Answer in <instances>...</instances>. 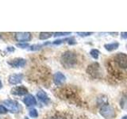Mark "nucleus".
<instances>
[{"label":"nucleus","instance_id":"nucleus-1","mask_svg":"<svg viewBox=\"0 0 127 119\" xmlns=\"http://www.w3.org/2000/svg\"><path fill=\"white\" fill-rule=\"evenodd\" d=\"M61 61L64 67H72L77 63V56L74 52L66 51L62 54Z\"/></svg>","mask_w":127,"mask_h":119},{"label":"nucleus","instance_id":"nucleus-2","mask_svg":"<svg viewBox=\"0 0 127 119\" xmlns=\"http://www.w3.org/2000/svg\"><path fill=\"white\" fill-rule=\"evenodd\" d=\"M114 63L116 66L122 70L127 69V54L119 53L114 57Z\"/></svg>","mask_w":127,"mask_h":119},{"label":"nucleus","instance_id":"nucleus-3","mask_svg":"<svg viewBox=\"0 0 127 119\" xmlns=\"http://www.w3.org/2000/svg\"><path fill=\"white\" fill-rule=\"evenodd\" d=\"M100 114L106 119H112L116 116L115 110L110 105H103L100 109Z\"/></svg>","mask_w":127,"mask_h":119},{"label":"nucleus","instance_id":"nucleus-4","mask_svg":"<svg viewBox=\"0 0 127 119\" xmlns=\"http://www.w3.org/2000/svg\"><path fill=\"white\" fill-rule=\"evenodd\" d=\"M3 104L5 105L7 110L10 111L11 113H18V112H20V110H22L21 105H20L18 102L10 100V99L4 100Z\"/></svg>","mask_w":127,"mask_h":119},{"label":"nucleus","instance_id":"nucleus-5","mask_svg":"<svg viewBox=\"0 0 127 119\" xmlns=\"http://www.w3.org/2000/svg\"><path fill=\"white\" fill-rule=\"evenodd\" d=\"M87 73L92 75L94 77H98V75L100 74V67H99V64L97 63H91L88 66L87 69Z\"/></svg>","mask_w":127,"mask_h":119},{"label":"nucleus","instance_id":"nucleus-6","mask_svg":"<svg viewBox=\"0 0 127 119\" xmlns=\"http://www.w3.org/2000/svg\"><path fill=\"white\" fill-rule=\"evenodd\" d=\"M32 35L28 32H18L15 33V39L20 42H26L30 41Z\"/></svg>","mask_w":127,"mask_h":119},{"label":"nucleus","instance_id":"nucleus-7","mask_svg":"<svg viewBox=\"0 0 127 119\" xmlns=\"http://www.w3.org/2000/svg\"><path fill=\"white\" fill-rule=\"evenodd\" d=\"M8 63L14 67H23L26 64V60L22 58H15L10 60Z\"/></svg>","mask_w":127,"mask_h":119},{"label":"nucleus","instance_id":"nucleus-8","mask_svg":"<svg viewBox=\"0 0 127 119\" xmlns=\"http://www.w3.org/2000/svg\"><path fill=\"white\" fill-rule=\"evenodd\" d=\"M23 79V75L22 74H13L10 75L8 78V81L12 85L18 84L22 82Z\"/></svg>","mask_w":127,"mask_h":119},{"label":"nucleus","instance_id":"nucleus-9","mask_svg":"<svg viewBox=\"0 0 127 119\" xmlns=\"http://www.w3.org/2000/svg\"><path fill=\"white\" fill-rule=\"evenodd\" d=\"M10 92L12 94H14V95H24V94H26L28 93V90L27 88H26L25 87H22V86H18V87H14L13 89H11Z\"/></svg>","mask_w":127,"mask_h":119},{"label":"nucleus","instance_id":"nucleus-10","mask_svg":"<svg viewBox=\"0 0 127 119\" xmlns=\"http://www.w3.org/2000/svg\"><path fill=\"white\" fill-rule=\"evenodd\" d=\"M66 80L65 75L61 72H57L55 73L53 75V81L55 83V84L57 85H61Z\"/></svg>","mask_w":127,"mask_h":119},{"label":"nucleus","instance_id":"nucleus-11","mask_svg":"<svg viewBox=\"0 0 127 119\" xmlns=\"http://www.w3.org/2000/svg\"><path fill=\"white\" fill-rule=\"evenodd\" d=\"M23 102L27 106H32L37 104L36 98H34L33 95H32V94H28L27 96H26L23 99Z\"/></svg>","mask_w":127,"mask_h":119},{"label":"nucleus","instance_id":"nucleus-12","mask_svg":"<svg viewBox=\"0 0 127 119\" xmlns=\"http://www.w3.org/2000/svg\"><path fill=\"white\" fill-rule=\"evenodd\" d=\"M37 96L40 100L43 102H45V103L49 102V97H48V95L46 94V93L45 92V91H43V90H39L37 94Z\"/></svg>","mask_w":127,"mask_h":119},{"label":"nucleus","instance_id":"nucleus-13","mask_svg":"<svg viewBox=\"0 0 127 119\" xmlns=\"http://www.w3.org/2000/svg\"><path fill=\"white\" fill-rule=\"evenodd\" d=\"M119 47V44L118 42H113L110 44H106L104 45V48L108 52H112L114 50H116Z\"/></svg>","mask_w":127,"mask_h":119},{"label":"nucleus","instance_id":"nucleus-14","mask_svg":"<svg viewBox=\"0 0 127 119\" xmlns=\"http://www.w3.org/2000/svg\"><path fill=\"white\" fill-rule=\"evenodd\" d=\"M53 36V33H49V32H41L40 33L39 35V39L40 40H46L49 39Z\"/></svg>","mask_w":127,"mask_h":119},{"label":"nucleus","instance_id":"nucleus-15","mask_svg":"<svg viewBox=\"0 0 127 119\" xmlns=\"http://www.w3.org/2000/svg\"><path fill=\"white\" fill-rule=\"evenodd\" d=\"M90 54L91 56L95 60H97L99 57V54H100V52L97 49H92L90 52Z\"/></svg>","mask_w":127,"mask_h":119},{"label":"nucleus","instance_id":"nucleus-16","mask_svg":"<svg viewBox=\"0 0 127 119\" xmlns=\"http://www.w3.org/2000/svg\"><path fill=\"white\" fill-rule=\"evenodd\" d=\"M121 106L123 109H127V95L122 98Z\"/></svg>","mask_w":127,"mask_h":119},{"label":"nucleus","instance_id":"nucleus-17","mask_svg":"<svg viewBox=\"0 0 127 119\" xmlns=\"http://www.w3.org/2000/svg\"><path fill=\"white\" fill-rule=\"evenodd\" d=\"M30 116L32 117V118H37L38 116V113L37 110L35 109H32L30 110Z\"/></svg>","mask_w":127,"mask_h":119},{"label":"nucleus","instance_id":"nucleus-18","mask_svg":"<svg viewBox=\"0 0 127 119\" xmlns=\"http://www.w3.org/2000/svg\"><path fill=\"white\" fill-rule=\"evenodd\" d=\"M46 45V44H44V45H33L30 46V49L32 50V51L38 50V49H40L43 45Z\"/></svg>","mask_w":127,"mask_h":119},{"label":"nucleus","instance_id":"nucleus-19","mask_svg":"<svg viewBox=\"0 0 127 119\" xmlns=\"http://www.w3.org/2000/svg\"><path fill=\"white\" fill-rule=\"evenodd\" d=\"M71 34L70 32H64V33H61V32H57V33H54V37H59V36H66V35H69Z\"/></svg>","mask_w":127,"mask_h":119},{"label":"nucleus","instance_id":"nucleus-20","mask_svg":"<svg viewBox=\"0 0 127 119\" xmlns=\"http://www.w3.org/2000/svg\"><path fill=\"white\" fill-rule=\"evenodd\" d=\"M17 46L21 48V49H26V48H28L30 45H29V44L23 43V44H17Z\"/></svg>","mask_w":127,"mask_h":119},{"label":"nucleus","instance_id":"nucleus-21","mask_svg":"<svg viewBox=\"0 0 127 119\" xmlns=\"http://www.w3.org/2000/svg\"><path fill=\"white\" fill-rule=\"evenodd\" d=\"M7 113V109L5 106L0 105V114H6Z\"/></svg>","mask_w":127,"mask_h":119},{"label":"nucleus","instance_id":"nucleus-22","mask_svg":"<svg viewBox=\"0 0 127 119\" xmlns=\"http://www.w3.org/2000/svg\"><path fill=\"white\" fill-rule=\"evenodd\" d=\"M93 33H80V32H79V33H77L78 35L81 36V37H86V36H89L91 34H92Z\"/></svg>","mask_w":127,"mask_h":119},{"label":"nucleus","instance_id":"nucleus-23","mask_svg":"<svg viewBox=\"0 0 127 119\" xmlns=\"http://www.w3.org/2000/svg\"><path fill=\"white\" fill-rule=\"evenodd\" d=\"M50 119H67V118L64 116H61V115H57V116L52 117Z\"/></svg>","mask_w":127,"mask_h":119},{"label":"nucleus","instance_id":"nucleus-24","mask_svg":"<svg viewBox=\"0 0 127 119\" xmlns=\"http://www.w3.org/2000/svg\"><path fill=\"white\" fill-rule=\"evenodd\" d=\"M121 37L122 39H126L127 38V32H123V33H122Z\"/></svg>","mask_w":127,"mask_h":119},{"label":"nucleus","instance_id":"nucleus-25","mask_svg":"<svg viewBox=\"0 0 127 119\" xmlns=\"http://www.w3.org/2000/svg\"><path fill=\"white\" fill-rule=\"evenodd\" d=\"M6 51H8V52H14V47H8L7 49H6Z\"/></svg>","mask_w":127,"mask_h":119},{"label":"nucleus","instance_id":"nucleus-26","mask_svg":"<svg viewBox=\"0 0 127 119\" xmlns=\"http://www.w3.org/2000/svg\"><path fill=\"white\" fill-rule=\"evenodd\" d=\"M122 119H127V115H126V116H124V117H123Z\"/></svg>","mask_w":127,"mask_h":119},{"label":"nucleus","instance_id":"nucleus-27","mask_svg":"<svg viewBox=\"0 0 127 119\" xmlns=\"http://www.w3.org/2000/svg\"><path fill=\"white\" fill-rule=\"evenodd\" d=\"M2 82H1V80H0V88H2Z\"/></svg>","mask_w":127,"mask_h":119},{"label":"nucleus","instance_id":"nucleus-28","mask_svg":"<svg viewBox=\"0 0 127 119\" xmlns=\"http://www.w3.org/2000/svg\"><path fill=\"white\" fill-rule=\"evenodd\" d=\"M126 49H127V43H126Z\"/></svg>","mask_w":127,"mask_h":119},{"label":"nucleus","instance_id":"nucleus-29","mask_svg":"<svg viewBox=\"0 0 127 119\" xmlns=\"http://www.w3.org/2000/svg\"><path fill=\"white\" fill-rule=\"evenodd\" d=\"M25 119H29V118H25Z\"/></svg>","mask_w":127,"mask_h":119},{"label":"nucleus","instance_id":"nucleus-30","mask_svg":"<svg viewBox=\"0 0 127 119\" xmlns=\"http://www.w3.org/2000/svg\"><path fill=\"white\" fill-rule=\"evenodd\" d=\"M0 37H1V36H0Z\"/></svg>","mask_w":127,"mask_h":119}]
</instances>
